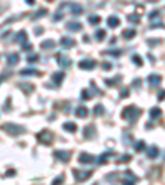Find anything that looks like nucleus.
Listing matches in <instances>:
<instances>
[{
  "label": "nucleus",
  "mask_w": 165,
  "mask_h": 185,
  "mask_svg": "<svg viewBox=\"0 0 165 185\" xmlns=\"http://www.w3.org/2000/svg\"><path fill=\"white\" fill-rule=\"evenodd\" d=\"M120 116H122V119H126L127 122L134 124V122L137 121V117L140 116V109L137 106H127V108H124V111L120 113Z\"/></svg>",
  "instance_id": "f257e3e1"
},
{
  "label": "nucleus",
  "mask_w": 165,
  "mask_h": 185,
  "mask_svg": "<svg viewBox=\"0 0 165 185\" xmlns=\"http://www.w3.org/2000/svg\"><path fill=\"white\" fill-rule=\"evenodd\" d=\"M2 131H5L9 135H13V137H18V135H22V134L27 132V129L23 126L12 124V122H5V124H2Z\"/></svg>",
  "instance_id": "f03ea898"
},
{
  "label": "nucleus",
  "mask_w": 165,
  "mask_h": 185,
  "mask_svg": "<svg viewBox=\"0 0 165 185\" xmlns=\"http://www.w3.org/2000/svg\"><path fill=\"white\" fill-rule=\"evenodd\" d=\"M37 139L40 141V144L50 146V144H53V141H55V135H53V132H51V131L43 129V131H40V132L37 134Z\"/></svg>",
  "instance_id": "7ed1b4c3"
},
{
  "label": "nucleus",
  "mask_w": 165,
  "mask_h": 185,
  "mask_svg": "<svg viewBox=\"0 0 165 185\" xmlns=\"http://www.w3.org/2000/svg\"><path fill=\"white\" fill-rule=\"evenodd\" d=\"M117 180H119V182H122V183H126V185H129V183H135L139 179H137V175H134L131 170H126V172H122V174H119Z\"/></svg>",
  "instance_id": "20e7f679"
},
{
  "label": "nucleus",
  "mask_w": 165,
  "mask_h": 185,
  "mask_svg": "<svg viewBox=\"0 0 165 185\" xmlns=\"http://www.w3.org/2000/svg\"><path fill=\"white\" fill-rule=\"evenodd\" d=\"M92 172H94V170H79V168H74L73 175H74L76 182H86V180L92 175Z\"/></svg>",
  "instance_id": "39448f33"
},
{
  "label": "nucleus",
  "mask_w": 165,
  "mask_h": 185,
  "mask_svg": "<svg viewBox=\"0 0 165 185\" xmlns=\"http://www.w3.org/2000/svg\"><path fill=\"white\" fill-rule=\"evenodd\" d=\"M53 155L58 160H61V162H70V157H71V152L70 150H55Z\"/></svg>",
  "instance_id": "423d86ee"
},
{
  "label": "nucleus",
  "mask_w": 165,
  "mask_h": 185,
  "mask_svg": "<svg viewBox=\"0 0 165 185\" xmlns=\"http://www.w3.org/2000/svg\"><path fill=\"white\" fill-rule=\"evenodd\" d=\"M63 5L66 7L73 15H81L83 13V7L79 5V3H63Z\"/></svg>",
  "instance_id": "0eeeda50"
},
{
  "label": "nucleus",
  "mask_w": 165,
  "mask_h": 185,
  "mask_svg": "<svg viewBox=\"0 0 165 185\" xmlns=\"http://www.w3.org/2000/svg\"><path fill=\"white\" fill-rule=\"evenodd\" d=\"M78 160H79V164H92V162H96L98 159H96L94 155L88 154V152H83V154H79Z\"/></svg>",
  "instance_id": "6e6552de"
},
{
  "label": "nucleus",
  "mask_w": 165,
  "mask_h": 185,
  "mask_svg": "<svg viewBox=\"0 0 165 185\" xmlns=\"http://www.w3.org/2000/svg\"><path fill=\"white\" fill-rule=\"evenodd\" d=\"M79 69H94L96 68V60H81L78 63Z\"/></svg>",
  "instance_id": "1a4fd4ad"
},
{
  "label": "nucleus",
  "mask_w": 165,
  "mask_h": 185,
  "mask_svg": "<svg viewBox=\"0 0 165 185\" xmlns=\"http://www.w3.org/2000/svg\"><path fill=\"white\" fill-rule=\"evenodd\" d=\"M83 135L86 139H94L96 137V127L94 126H86L83 131Z\"/></svg>",
  "instance_id": "9d476101"
},
{
  "label": "nucleus",
  "mask_w": 165,
  "mask_h": 185,
  "mask_svg": "<svg viewBox=\"0 0 165 185\" xmlns=\"http://www.w3.org/2000/svg\"><path fill=\"white\" fill-rule=\"evenodd\" d=\"M56 60H58V65L61 68H68L71 65V60L68 58L66 55H58V56H56Z\"/></svg>",
  "instance_id": "9b49d317"
},
{
  "label": "nucleus",
  "mask_w": 165,
  "mask_h": 185,
  "mask_svg": "<svg viewBox=\"0 0 165 185\" xmlns=\"http://www.w3.org/2000/svg\"><path fill=\"white\" fill-rule=\"evenodd\" d=\"M20 75L22 76H40L41 75V71H40V69H33V68H23L22 71H20Z\"/></svg>",
  "instance_id": "f8f14e48"
},
{
  "label": "nucleus",
  "mask_w": 165,
  "mask_h": 185,
  "mask_svg": "<svg viewBox=\"0 0 165 185\" xmlns=\"http://www.w3.org/2000/svg\"><path fill=\"white\" fill-rule=\"evenodd\" d=\"M159 154H160V150H159V147H157V146L147 147V157H149V159H155V157H159Z\"/></svg>",
  "instance_id": "ddd939ff"
},
{
  "label": "nucleus",
  "mask_w": 165,
  "mask_h": 185,
  "mask_svg": "<svg viewBox=\"0 0 165 185\" xmlns=\"http://www.w3.org/2000/svg\"><path fill=\"white\" fill-rule=\"evenodd\" d=\"M66 30H70V31H81L83 25L79 22H70V23H66Z\"/></svg>",
  "instance_id": "4468645a"
},
{
  "label": "nucleus",
  "mask_w": 165,
  "mask_h": 185,
  "mask_svg": "<svg viewBox=\"0 0 165 185\" xmlns=\"http://www.w3.org/2000/svg\"><path fill=\"white\" fill-rule=\"evenodd\" d=\"M107 25H109V28H117V27L120 25L119 17H116V15H111V17L107 18Z\"/></svg>",
  "instance_id": "2eb2a0df"
},
{
  "label": "nucleus",
  "mask_w": 165,
  "mask_h": 185,
  "mask_svg": "<svg viewBox=\"0 0 165 185\" xmlns=\"http://www.w3.org/2000/svg\"><path fill=\"white\" fill-rule=\"evenodd\" d=\"M27 38H28V35H27L25 30H20V31H17V33H15V42H17V43L27 42Z\"/></svg>",
  "instance_id": "dca6fc26"
},
{
  "label": "nucleus",
  "mask_w": 165,
  "mask_h": 185,
  "mask_svg": "<svg viewBox=\"0 0 165 185\" xmlns=\"http://www.w3.org/2000/svg\"><path fill=\"white\" fill-rule=\"evenodd\" d=\"M76 45V42L73 38H70V36H64V38H61V46L63 48H73Z\"/></svg>",
  "instance_id": "f3484780"
},
{
  "label": "nucleus",
  "mask_w": 165,
  "mask_h": 185,
  "mask_svg": "<svg viewBox=\"0 0 165 185\" xmlns=\"http://www.w3.org/2000/svg\"><path fill=\"white\" fill-rule=\"evenodd\" d=\"M63 78H64V73H63V71H58V73H53V76H51V81H53L56 86H59V84H61V81H63Z\"/></svg>",
  "instance_id": "a211bd4d"
},
{
  "label": "nucleus",
  "mask_w": 165,
  "mask_h": 185,
  "mask_svg": "<svg viewBox=\"0 0 165 185\" xmlns=\"http://www.w3.org/2000/svg\"><path fill=\"white\" fill-rule=\"evenodd\" d=\"M147 81H149V84H150V86H154V88H155V86H159V84H160L162 78H160L159 75H150V76L147 78Z\"/></svg>",
  "instance_id": "6ab92c4d"
},
{
  "label": "nucleus",
  "mask_w": 165,
  "mask_h": 185,
  "mask_svg": "<svg viewBox=\"0 0 165 185\" xmlns=\"http://www.w3.org/2000/svg\"><path fill=\"white\" fill-rule=\"evenodd\" d=\"M18 60H20V56H18V53H10L9 56H7V65H17L18 63Z\"/></svg>",
  "instance_id": "aec40b11"
},
{
  "label": "nucleus",
  "mask_w": 165,
  "mask_h": 185,
  "mask_svg": "<svg viewBox=\"0 0 165 185\" xmlns=\"http://www.w3.org/2000/svg\"><path fill=\"white\" fill-rule=\"evenodd\" d=\"M112 154V150L111 152H104V154H101L99 155V159L96 160V162L99 164V165H104V164H107V160H109V155Z\"/></svg>",
  "instance_id": "412c9836"
},
{
  "label": "nucleus",
  "mask_w": 165,
  "mask_h": 185,
  "mask_svg": "<svg viewBox=\"0 0 165 185\" xmlns=\"http://www.w3.org/2000/svg\"><path fill=\"white\" fill-rule=\"evenodd\" d=\"M160 116H162V111H160V108H152L150 109V119H152V121L160 119Z\"/></svg>",
  "instance_id": "4be33fe9"
},
{
  "label": "nucleus",
  "mask_w": 165,
  "mask_h": 185,
  "mask_svg": "<svg viewBox=\"0 0 165 185\" xmlns=\"http://www.w3.org/2000/svg\"><path fill=\"white\" fill-rule=\"evenodd\" d=\"M135 33H137V31H135L134 28H127V30H124V31H122V38L131 40V38H134V36H135Z\"/></svg>",
  "instance_id": "5701e85b"
},
{
  "label": "nucleus",
  "mask_w": 165,
  "mask_h": 185,
  "mask_svg": "<svg viewBox=\"0 0 165 185\" xmlns=\"http://www.w3.org/2000/svg\"><path fill=\"white\" fill-rule=\"evenodd\" d=\"M63 129L68 131V132H76V131H78V127H76L74 122H64V124H63Z\"/></svg>",
  "instance_id": "b1692460"
},
{
  "label": "nucleus",
  "mask_w": 165,
  "mask_h": 185,
  "mask_svg": "<svg viewBox=\"0 0 165 185\" xmlns=\"http://www.w3.org/2000/svg\"><path fill=\"white\" fill-rule=\"evenodd\" d=\"M40 48H41V50L55 48V42H53V40H45V42H41V43H40Z\"/></svg>",
  "instance_id": "393cba45"
},
{
  "label": "nucleus",
  "mask_w": 165,
  "mask_h": 185,
  "mask_svg": "<svg viewBox=\"0 0 165 185\" xmlns=\"http://www.w3.org/2000/svg\"><path fill=\"white\" fill-rule=\"evenodd\" d=\"M74 113H76V116H78V117H81V119L88 116V109L84 108V106H79V108H76Z\"/></svg>",
  "instance_id": "a878e982"
},
{
  "label": "nucleus",
  "mask_w": 165,
  "mask_h": 185,
  "mask_svg": "<svg viewBox=\"0 0 165 185\" xmlns=\"http://www.w3.org/2000/svg\"><path fill=\"white\" fill-rule=\"evenodd\" d=\"M18 88L25 89L27 93H31V91L35 89V86H33V84H30V83H20V84H18Z\"/></svg>",
  "instance_id": "bb28decb"
},
{
  "label": "nucleus",
  "mask_w": 165,
  "mask_h": 185,
  "mask_svg": "<svg viewBox=\"0 0 165 185\" xmlns=\"http://www.w3.org/2000/svg\"><path fill=\"white\" fill-rule=\"evenodd\" d=\"M122 141L126 146H131L132 141H131V134H129V131H124V134H122Z\"/></svg>",
  "instance_id": "cd10ccee"
},
{
  "label": "nucleus",
  "mask_w": 165,
  "mask_h": 185,
  "mask_svg": "<svg viewBox=\"0 0 165 185\" xmlns=\"http://www.w3.org/2000/svg\"><path fill=\"white\" fill-rule=\"evenodd\" d=\"M132 157L129 154H124V155H120V157H117V160H116V162L117 164H126V162H129V160H131Z\"/></svg>",
  "instance_id": "c85d7f7f"
},
{
  "label": "nucleus",
  "mask_w": 165,
  "mask_h": 185,
  "mask_svg": "<svg viewBox=\"0 0 165 185\" xmlns=\"http://www.w3.org/2000/svg\"><path fill=\"white\" fill-rule=\"evenodd\" d=\"M134 149L137 150V152L144 150V149H145V142H144V141H137V142L134 144Z\"/></svg>",
  "instance_id": "c756f323"
},
{
  "label": "nucleus",
  "mask_w": 165,
  "mask_h": 185,
  "mask_svg": "<svg viewBox=\"0 0 165 185\" xmlns=\"http://www.w3.org/2000/svg\"><path fill=\"white\" fill-rule=\"evenodd\" d=\"M127 20L131 23H139L140 22V17H139L137 13H132V15H129V17H127Z\"/></svg>",
  "instance_id": "7c9ffc66"
},
{
  "label": "nucleus",
  "mask_w": 165,
  "mask_h": 185,
  "mask_svg": "<svg viewBox=\"0 0 165 185\" xmlns=\"http://www.w3.org/2000/svg\"><path fill=\"white\" fill-rule=\"evenodd\" d=\"M104 38H106V31H104V30H98V31H96V40H98V42H102Z\"/></svg>",
  "instance_id": "2f4dec72"
},
{
  "label": "nucleus",
  "mask_w": 165,
  "mask_h": 185,
  "mask_svg": "<svg viewBox=\"0 0 165 185\" xmlns=\"http://www.w3.org/2000/svg\"><path fill=\"white\" fill-rule=\"evenodd\" d=\"M104 53H107V55H111V56H116V58H119V56L122 55V51H120V50H107Z\"/></svg>",
  "instance_id": "473e14b6"
},
{
  "label": "nucleus",
  "mask_w": 165,
  "mask_h": 185,
  "mask_svg": "<svg viewBox=\"0 0 165 185\" xmlns=\"http://www.w3.org/2000/svg\"><path fill=\"white\" fill-rule=\"evenodd\" d=\"M119 81H120V76H114V80H104V83H106L107 86H112V84L119 83Z\"/></svg>",
  "instance_id": "72a5a7b5"
},
{
  "label": "nucleus",
  "mask_w": 165,
  "mask_h": 185,
  "mask_svg": "<svg viewBox=\"0 0 165 185\" xmlns=\"http://www.w3.org/2000/svg\"><path fill=\"white\" fill-rule=\"evenodd\" d=\"M155 18H160V12L159 10H154L150 15H149V20H150V22H154Z\"/></svg>",
  "instance_id": "f704fd0d"
},
{
  "label": "nucleus",
  "mask_w": 165,
  "mask_h": 185,
  "mask_svg": "<svg viewBox=\"0 0 165 185\" xmlns=\"http://www.w3.org/2000/svg\"><path fill=\"white\" fill-rule=\"evenodd\" d=\"M45 15H46V9H41L33 15V18H41V17H45Z\"/></svg>",
  "instance_id": "c9c22d12"
},
{
  "label": "nucleus",
  "mask_w": 165,
  "mask_h": 185,
  "mask_svg": "<svg viewBox=\"0 0 165 185\" xmlns=\"http://www.w3.org/2000/svg\"><path fill=\"white\" fill-rule=\"evenodd\" d=\"M99 22H101V18H99L98 15H91L89 17V23H94L96 25V23H99Z\"/></svg>",
  "instance_id": "e433bc0d"
},
{
  "label": "nucleus",
  "mask_w": 165,
  "mask_h": 185,
  "mask_svg": "<svg viewBox=\"0 0 165 185\" xmlns=\"http://www.w3.org/2000/svg\"><path fill=\"white\" fill-rule=\"evenodd\" d=\"M27 60L30 61V63H35V61H38V60H40V56H38V55H28V56H27Z\"/></svg>",
  "instance_id": "4c0bfd02"
},
{
  "label": "nucleus",
  "mask_w": 165,
  "mask_h": 185,
  "mask_svg": "<svg viewBox=\"0 0 165 185\" xmlns=\"http://www.w3.org/2000/svg\"><path fill=\"white\" fill-rule=\"evenodd\" d=\"M89 98H91V93H88V89H83V93H81V99L86 101V99H89Z\"/></svg>",
  "instance_id": "58836bf2"
},
{
  "label": "nucleus",
  "mask_w": 165,
  "mask_h": 185,
  "mask_svg": "<svg viewBox=\"0 0 165 185\" xmlns=\"http://www.w3.org/2000/svg\"><path fill=\"white\" fill-rule=\"evenodd\" d=\"M147 45L149 46H155V45H160V40L155 38V40H147Z\"/></svg>",
  "instance_id": "ea45409f"
},
{
  "label": "nucleus",
  "mask_w": 165,
  "mask_h": 185,
  "mask_svg": "<svg viewBox=\"0 0 165 185\" xmlns=\"http://www.w3.org/2000/svg\"><path fill=\"white\" fill-rule=\"evenodd\" d=\"M102 69H104V71H111V69H112V63L104 61V63H102Z\"/></svg>",
  "instance_id": "a19ab883"
},
{
  "label": "nucleus",
  "mask_w": 165,
  "mask_h": 185,
  "mask_svg": "<svg viewBox=\"0 0 165 185\" xmlns=\"http://www.w3.org/2000/svg\"><path fill=\"white\" fill-rule=\"evenodd\" d=\"M12 75V73L10 71H5V73H2V75H0V83H3V81H5L7 80V78H9Z\"/></svg>",
  "instance_id": "79ce46f5"
},
{
  "label": "nucleus",
  "mask_w": 165,
  "mask_h": 185,
  "mask_svg": "<svg viewBox=\"0 0 165 185\" xmlns=\"http://www.w3.org/2000/svg\"><path fill=\"white\" fill-rule=\"evenodd\" d=\"M132 60H134V63L137 65V66H142V60H140V56L134 55V56H132Z\"/></svg>",
  "instance_id": "37998d69"
},
{
  "label": "nucleus",
  "mask_w": 165,
  "mask_h": 185,
  "mask_svg": "<svg viewBox=\"0 0 165 185\" xmlns=\"http://www.w3.org/2000/svg\"><path fill=\"white\" fill-rule=\"evenodd\" d=\"M63 13H64V12L59 10L56 15H53V22H58V20H61V18H63Z\"/></svg>",
  "instance_id": "c03bdc74"
},
{
  "label": "nucleus",
  "mask_w": 165,
  "mask_h": 185,
  "mask_svg": "<svg viewBox=\"0 0 165 185\" xmlns=\"http://www.w3.org/2000/svg\"><path fill=\"white\" fill-rule=\"evenodd\" d=\"M102 113H104L102 104H98V106H96V109H94V114H102Z\"/></svg>",
  "instance_id": "a18cd8bd"
},
{
  "label": "nucleus",
  "mask_w": 165,
  "mask_h": 185,
  "mask_svg": "<svg viewBox=\"0 0 165 185\" xmlns=\"http://www.w3.org/2000/svg\"><path fill=\"white\" fill-rule=\"evenodd\" d=\"M22 48H23L25 51H30V50H31V45L28 43V42H23V43H22Z\"/></svg>",
  "instance_id": "49530a36"
},
{
  "label": "nucleus",
  "mask_w": 165,
  "mask_h": 185,
  "mask_svg": "<svg viewBox=\"0 0 165 185\" xmlns=\"http://www.w3.org/2000/svg\"><path fill=\"white\" fill-rule=\"evenodd\" d=\"M165 99V89H160V93H159V101H162Z\"/></svg>",
  "instance_id": "de8ad7c7"
},
{
  "label": "nucleus",
  "mask_w": 165,
  "mask_h": 185,
  "mask_svg": "<svg viewBox=\"0 0 165 185\" xmlns=\"http://www.w3.org/2000/svg\"><path fill=\"white\" fill-rule=\"evenodd\" d=\"M129 96V89H122V93H120V98H127Z\"/></svg>",
  "instance_id": "09e8293b"
},
{
  "label": "nucleus",
  "mask_w": 165,
  "mask_h": 185,
  "mask_svg": "<svg viewBox=\"0 0 165 185\" xmlns=\"http://www.w3.org/2000/svg\"><path fill=\"white\" fill-rule=\"evenodd\" d=\"M61 182H63V177H56L53 180V183H61Z\"/></svg>",
  "instance_id": "8fccbe9b"
},
{
  "label": "nucleus",
  "mask_w": 165,
  "mask_h": 185,
  "mask_svg": "<svg viewBox=\"0 0 165 185\" xmlns=\"http://www.w3.org/2000/svg\"><path fill=\"white\" fill-rule=\"evenodd\" d=\"M132 86H134V88H139V86H140V80H135V81H134V84H132Z\"/></svg>",
  "instance_id": "3c124183"
},
{
  "label": "nucleus",
  "mask_w": 165,
  "mask_h": 185,
  "mask_svg": "<svg viewBox=\"0 0 165 185\" xmlns=\"http://www.w3.org/2000/svg\"><path fill=\"white\" fill-rule=\"evenodd\" d=\"M35 33H37V35H41L43 33V28H35Z\"/></svg>",
  "instance_id": "603ef678"
},
{
  "label": "nucleus",
  "mask_w": 165,
  "mask_h": 185,
  "mask_svg": "<svg viewBox=\"0 0 165 185\" xmlns=\"http://www.w3.org/2000/svg\"><path fill=\"white\" fill-rule=\"evenodd\" d=\"M7 177H12V175H15V170H12V168H10V170L9 172H7V174H5Z\"/></svg>",
  "instance_id": "864d4df0"
},
{
  "label": "nucleus",
  "mask_w": 165,
  "mask_h": 185,
  "mask_svg": "<svg viewBox=\"0 0 165 185\" xmlns=\"http://www.w3.org/2000/svg\"><path fill=\"white\" fill-rule=\"evenodd\" d=\"M25 2L28 3V5H35V0H25Z\"/></svg>",
  "instance_id": "5fc2aeb1"
}]
</instances>
